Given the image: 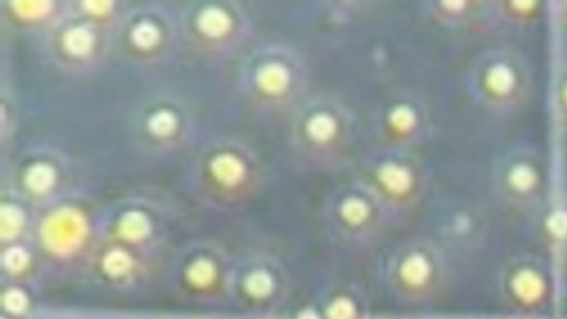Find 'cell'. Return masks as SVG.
Listing matches in <instances>:
<instances>
[{"instance_id":"cell-1","label":"cell","mask_w":567,"mask_h":319,"mask_svg":"<svg viewBox=\"0 0 567 319\" xmlns=\"http://www.w3.org/2000/svg\"><path fill=\"white\" fill-rule=\"evenodd\" d=\"M388 292L406 305H424L437 297L446 278L443 255L425 243L406 245L393 251L380 267Z\"/></svg>"},{"instance_id":"cell-2","label":"cell","mask_w":567,"mask_h":319,"mask_svg":"<svg viewBox=\"0 0 567 319\" xmlns=\"http://www.w3.org/2000/svg\"><path fill=\"white\" fill-rule=\"evenodd\" d=\"M498 290L503 301L523 316L543 312L554 294V282L548 268L533 257L512 259L502 267Z\"/></svg>"},{"instance_id":"cell-3","label":"cell","mask_w":567,"mask_h":319,"mask_svg":"<svg viewBox=\"0 0 567 319\" xmlns=\"http://www.w3.org/2000/svg\"><path fill=\"white\" fill-rule=\"evenodd\" d=\"M241 287L251 303L264 310L277 311L289 298L291 278L279 260L265 258L246 271Z\"/></svg>"},{"instance_id":"cell-4","label":"cell","mask_w":567,"mask_h":319,"mask_svg":"<svg viewBox=\"0 0 567 319\" xmlns=\"http://www.w3.org/2000/svg\"><path fill=\"white\" fill-rule=\"evenodd\" d=\"M307 310L311 319H364L367 300L357 287L342 285L328 289Z\"/></svg>"},{"instance_id":"cell-5","label":"cell","mask_w":567,"mask_h":319,"mask_svg":"<svg viewBox=\"0 0 567 319\" xmlns=\"http://www.w3.org/2000/svg\"><path fill=\"white\" fill-rule=\"evenodd\" d=\"M337 226L346 237L351 240L363 239L373 225L374 215L363 202L350 199L338 209Z\"/></svg>"},{"instance_id":"cell-6","label":"cell","mask_w":567,"mask_h":319,"mask_svg":"<svg viewBox=\"0 0 567 319\" xmlns=\"http://www.w3.org/2000/svg\"><path fill=\"white\" fill-rule=\"evenodd\" d=\"M513 73L503 64L494 66L488 74V85L497 93L507 92L513 85Z\"/></svg>"},{"instance_id":"cell-7","label":"cell","mask_w":567,"mask_h":319,"mask_svg":"<svg viewBox=\"0 0 567 319\" xmlns=\"http://www.w3.org/2000/svg\"><path fill=\"white\" fill-rule=\"evenodd\" d=\"M215 267L206 260H198L188 269L189 280L197 286H206L215 278Z\"/></svg>"},{"instance_id":"cell-8","label":"cell","mask_w":567,"mask_h":319,"mask_svg":"<svg viewBox=\"0 0 567 319\" xmlns=\"http://www.w3.org/2000/svg\"><path fill=\"white\" fill-rule=\"evenodd\" d=\"M130 257L121 250L110 253L104 260V268L106 272L112 276L123 275L130 269Z\"/></svg>"},{"instance_id":"cell-9","label":"cell","mask_w":567,"mask_h":319,"mask_svg":"<svg viewBox=\"0 0 567 319\" xmlns=\"http://www.w3.org/2000/svg\"><path fill=\"white\" fill-rule=\"evenodd\" d=\"M509 181L517 192L525 193L532 188L535 178L530 168L519 165L512 172Z\"/></svg>"},{"instance_id":"cell-10","label":"cell","mask_w":567,"mask_h":319,"mask_svg":"<svg viewBox=\"0 0 567 319\" xmlns=\"http://www.w3.org/2000/svg\"><path fill=\"white\" fill-rule=\"evenodd\" d=\"M122 228L125 236L136 239L146 233L147 224L142 216L132 214L124 219Z\"/></svg>"},{"instance_id":"cell-11","label":"cell","mask_w":567,"mask_h":319,"mask_svg":"<svg viewBox=\"0 0 567 319\" xmlns=\"http://www.w3.org/2000/svg\"><path fill=\"white\" fill-rule=\"evenodd\" d=\"M6 308L12 313H20L27 307V297L19 289H11L4 295Z\"/></svg>"},{"instance_id":"cell-12","label":"cell","mask_w":567,"mask_h":319,"mask_svg":"<svg viewBox=\"0 0 567 319\" xmlns=\"http://www.w3.org/2000/svg\"><path fill=\"white\" fill-rule=\"evenodd\" d=\"M28 257L25 253L19 248H12L4 256V265L9 270H21L27 264Z\"/></svg>"},{"instance_id":"cell-13","label":"cell","mask_w":567,"mask_h":319,"mask_svg":"<svg viewBox=\"0 0 567 319\" xmlns=\"http://www.w3.org/2000/svg\"><path fill=\"white\" fill-rule=\"evenodd\" d=\"M550 228L554 233L565 235L567 231V216L559 214L550 219Z\"/></svg>"}]
</instances>
